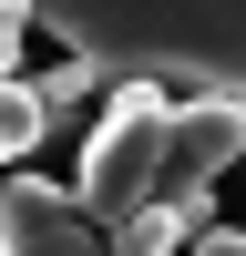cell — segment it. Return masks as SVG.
I'll return each instance as SVG.
<instances>
[{"mask_svg": "<svg viewBox=\"0 0 246 256\" xmlns=\"http://www.w3.org/2000/svg\"><path fill=\"white\" fill-rule=\"evenodd\" d=\"M31 20L62 52H82L102 82L246 102V0H31Z\"/></svg>", "mask_w": 246, "mask_h": 256, "instance_id": "1", "label": "cell"}, {"mask_svg": "<svg viewBox=\"0 0 246 256\" xmlns=\"http://www.w3.org/2000/svg\"><path fill=\"white\" fill-rule=\"evenodd\" d=\"M164 113H174L164 82H102V123L82 134V174H72V205H82L92 226H123L134 205H154Z\"/></svg>", "mask_w": 246, "mask_h": 256, "instance_id": "2", "label": "cell"}, {"mask_svg": "<svg viewBox=\"0 0 246 256\" xmlns=\"http://www.w3.org/2000/svg\"><path fill=\"white\" fill-rule=\"evenodd\" d=\"M246 154V102L236 92H184L174 113H164V154H154V205H174V216L205 226V195H216V174Z\"/></svg>", "mask_w": 246, "mask_h": 256, "instance_id": "3", "label": "cell"}, {"mask_svg": "<svg viewBox=\"0 0 246 256\" xmlns=\"http://www.w3.org/2000/svg\"><path fill=\"white\" fill-rule=\"evenodd\" d=\"M0 256H102V226L52 174H0Z\"/></svg>", "mask_w": 246, "mask_h": 256, "instance_id": "4", "label": "cell"}, {"mask_svg": "<svg viewBox=\"0 0 246 256\" xmlns=\"http://www.w3.org/2000/svg\"><path fill=\"white\" fill-rule=\"evenodd\" d=\"M31 92H41V134H72V123H82V102L102 92V72H92V62H82V52H62L52 72L31 82Z\"/></svg>", "mask_w": 246, "mask_h": 256, "instance_id": "5", "label": "cell"}, {"mask_svg": "<svg viewBox=\"0 0 246 256\" xmlns=\"http://www.w3.org/2000/svg\"><path fill=\"white\" fill-rule=\"evenodd\" d=\"M195 236V216H174V205H134L123 226H102V256H174Z\"/></svg>", "mask_w": 246, "mask_h": 256, "instance_id": "6", "label": "cell"}, {"mask_svg": "<svg viewBox=\"0 0 246 256\" xmlns=\"http://www.w3.org/2000/svg\"><path fill=\"white\" fill-rule=\"evenodd\" d=\"M41 144H52V134H41V92H31L20 72H0V164L41 154Z\"/></svg>", "mask_w": 246, "mask_h": 256, "instance_id": "7", "label": "cell"}, {"mask_svg": "<svg viewBox=\"0 0 246 256\" xmlns=\"http://www.w3.org/2000/svg\"><path fill=\"white\" fill-rule=\"evenodd\" d=\"M184 256H246V226H195Z\"/></svg>", "mask_w": 246, "mask_h": 256, "instance_id": "8", "label": "cell"}, {"mask_svg": "<svg viewBox=\"0 0 246 256\" xmlns=\"http://www.w3.org/2000/svg\"><path fill=\"white\" fill-rule=\"evenodd\" d=\"M20 31H31V0H0V72L20 62Z\"/></svg>", "mask_w": 246, "mask_h": 256, "instance_id": "9", "label": "cell"}, {"mask_svg": "<svg viewBox=\"0 0 246 256\" xmlns=\"http://www.w3.org/2000/svg\"><path fill=\"white\" fill-rule=\"evenodd\" d=\"M174 256H184V246H174Z\"/></svg>", "mask_w": 246, "mask_h": 256, "instance_id": "10", "label": "cell"}]
</instances>
